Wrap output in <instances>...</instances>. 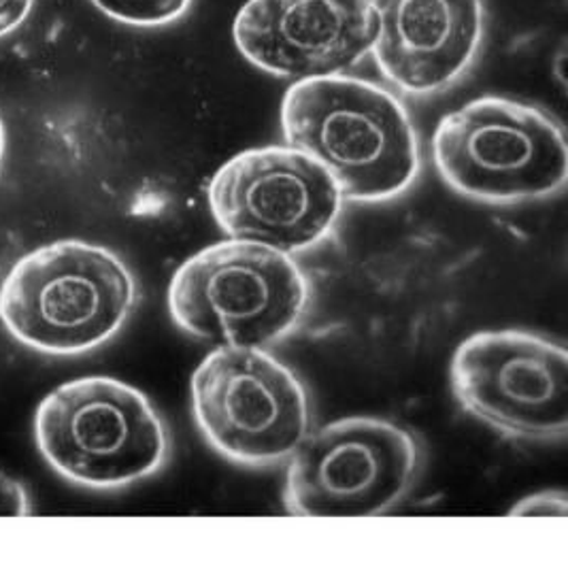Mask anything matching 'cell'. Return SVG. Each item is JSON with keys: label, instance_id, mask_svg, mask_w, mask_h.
I'll use <instances>...</instances> for the list:
<instances>
[{"label": "cell", "instance_id": "obj_1", "mask_svg": "<svg viewBox=\"0 0 568 568\" xmlns=\"http://www.w3.org/2000/svg\"><path fill=\"white\" fill-rule=\"evenodd\" d=\"M282 129L290 148L315 158L352 201H386L419 171L407 109L364 79H301L285 92Z\"/></svg>", "mask_w": 568, "mask_h": 568}, {"label": "cell", "instance_id": "obj_2", "mask_svg": "<svg viewBox=\"0 0 568 568\" xmlns=\"http://www.w3.org/2000/svg\"><path fill=\"white\" fill-rule=\"evenodd\" d=\"M134 296L132 273L111 250L55 241L11 266L0 284V322L34 352L78 356L118 335Z\"/></svg>", "mask_w": 568, "mask_h": 568}, {"label": "cell", "instance_id": "obj_3", "mask_svg": "<svg viewBox=\"0 0 568 568\" xmlns=\"http://www.w3.org/2000/svg\"><path fill=\"white\" fill-rule=\"evenodd\" d=\"M310 285L275 247L245 239L215 243L185 260L169 287L173 322L217 345L264 347L301 322Z\"/></svg>", "mask_w": 568, "mask_h": 568}, {"label": "cell", "instance_id": "obj_4", "mask_svg": "<svg viewBox=\"0 0 568 568\" xmlns=\"http://www.w3.org/2000/svg\"><path fill=\"white\" fill-rule=\"evenodd\" d=\"M34 439L55 473L97 490L154 475L169 452L148 396L111 377H83L50 392L34 414Z\"/></svg>", "mask_w": 568, "mask_h": 568}, {"label": "cell", "instance_id": "obj_5", "mask_svg": "<svg viewBox=\"0 0 568 568\" xmlns=\"http://www.w3.org/2000/svg\"><path fill=\"white\" fill-rule=\"evenodd\" d=\"M433 155L456 192L486 203H521L567 183L562 129L541 109L486 97L445 115Z\"/></svg>", "mask_w": 568, "mask_h": 568}, {"label": "cell", "instance_id": "obj_6", "mask_svg": "<svg viewBox=\"0 0 568 568\" xmlns=\"http://www.w3.org/2000/svg\"><path fill=\"white\" fill-rule=\"evenodd\" d=\"M192 414L209 445L241 465L285 460L310 433L303 384L262 347L213 349L192 375Z\"/></svg>", "mask_w": 568, "mask_h": 568}, {"label": "cell", "instance_id": "obj_7", "mask_svg": "<svg viewBox=\"0 0 568 568\" xmlns=\"http://www.w3.org/2000/svg\"><path fill=\"white\" fill-rule=\"evenodd\" d=\"M285 507L305 517L377 516L414 484V437L386 419L345 417L305 435L290 456Z\"/></svg>", "mask_w": 568, "mask_h": 568}, {"label": "cell", "instance_id": "obj_8", "mask_svg": "<svg viewBox=\"0 0 568 568\" xmlns=\"http://www.w3.org/2000/svg\"><path fill=\"white\" fill-rule=\"evenodd\" d=\"M209 207L231 239L285 254L305 252L333 231L343 194L315 158L294 148L247 150L209 183Z\"/></svg>", "mask_w": 568, "mask_h": 568}, {"label": "cell", "instance_id": "obj_9", "mask_svg": "<svg viewBox=\"0 0 568 568\" xmlns=\"http://www.w3.org/2000/svg\"><path fill=\"white\" fill-rule=\"evenodd\" d=\"M452 388L477 419L517 439L565 437L567 349L521 331L468 336L452 361Z\"/></svg>", "mask_w": 568, "mask_h": 568}, {"label": "cell", "instance_id": "obj_10", "mask_svg": "<svg viewBox=\"0 0 568 568\" xmlns=\"http://www.w3.org/2000/svg\"><path fill=\"white\" fill-rule=\"evenodd\" d=\"M233 32L252 64L301 81L356 67L373 50L377 16L371 0H250Z\"/></svg>", "mask_w": 568, "mask_h": 568}, {"label": "cell", "instance_id": "obj_11", "mask_svg": "<svg viewBox=\"0 0 568 568\" xmlns=\"http://www.w3.org/2000/svg\"><path fill=\"white\" fill-rule=\"evenodd\" d=\"M373 50L384 78L409 94H435L470 67L484 37V0H371Z\"/></svg>", "mask_w": 568, "mask_h": 568}, {"label": "cell", "instance_id": "obj_12", "mask_svg": "<svg viewBox=\"0 0 568 568\" xmlns=\"http://www.w3.org/2000/svg\"><path fill=\"white\" fill-rule=\"evenodd\" d=\"M104 16L130 27H162L180 20L192 0H92Z\"/></svg>", "mask_w": 568, "mask_h": 568}, {"label": "cell", "instance_id": "obj_13", "mask_svg": "<svg viewBox=\"0 0 568 568\" xmlns=\"http://www.w3.org/2000/svg\"><path fill=\"white\" fill-rule=\"evenodd\" d=\"M514 516H558L567 514V494L565 491H541L524 498L511 509Z\"/></svg>", "mask_w": 568, "mask_h": 568}, {"label": "cell", "instance_id": "obj_14", "mask_svg": "<svg viewBox=\"0 0 568 568\" xmlns=\"http://www.w3.org/2000/svg\"><path fill=\"white\" fill-rule=\"evenodd\" d=\"M30 498L24 486L0 470V517L30 516Z\"/></svg>", "mask_w": 568, "mask_h": 568}, {"label": "cell", "instance_id": "obj_15", "mask_svg": "<svg viewBox=\"0 0 568 568\" xmlns=\"http://www.w3.org/2000/svg\"><path fill=\"white\" fill-rule=\"evenodd\" d=\"M37 0H0V39L16 32L30 18Z\"/></svg>", "mask_w": 568, "mask_h": 568}, {"label": "cell", "instance_id": "obj_16", "mask_svg": "<svg viewBox=\"0 0 568 568\" xmlns=\"http://www.w3.org/2000/svg\"><path fill=\"white\" fill-rule=\"evenodd\" d=\"M4 141H7L4 124H2V118H0V166H2V158H4Z\"/></svg>", "mask_w": 568, "mask_h": 568}]
</instances>
